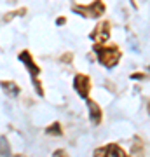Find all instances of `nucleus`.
<instances>
[{
    "label": "nucleus",
    "instance_id": "nucleus-3",
    "mask_svg": "<svg viewBox=\"0 0 150 157\" xmlns=\"http://www.w3.org/2000/svg\"><path fill=\"white\" fill-rule=\"evenodd\" d=\"M105 157H124V152L119 147L112 145V147H108V152L105 154Z\"/></svg>",
    "mask_w": 150,
    "mask_h": 157
},
{
    "label": "nucleus",
    "instance_id": "nucleus-5",
    "mask_svg": "<svg viewBox=\"0 0 150 157\" xmlns=\"http://www.w3.org/2000/svg\"><path fill=\"white\" fill-rule=\"evenodd\" d=\"M0 150H2V154H6V155H9L11 152H9V147H7V141L6 140H0Z\"/></svg>",
    "mask_w": 150,
    "mask_h": 157
},
{
    "label": "nucleus",
    "instance_id": "nucleus-1",
    "mask_svg": "<svg viewBox=\"0 0 150 157\" xmlns=\"http://www.w3.org/2000/svg\"><path fill=\"white\" fill-rule=\"evenodd\" d=\"M117 59H119V52H117L113 47L112 49H101L100 51V61L105 65V67H113L117 63Z\"/></svg>",
    "mask_w": 150,
    "mask_h": 157
},
{
    "label": "nucleus",
    "instance_id": "nucleus-4",
    "mask_svg": "<svg viewBox=\"0 0 150 157\" xmlns=\"http://www.w3.org/2000/svg\"><path fill=\"white\" fill-rule=\"evenodd\" d=\"M89 107H91V119H93V122H98V121H100V119H98V107H96L94 103H93V101H91V103H89Z\"/></svg>",
    "mask_w": 150,
    "mask_h": 157
},
{
    "label": "nucleus",
    "instance_id": "nucleus-2",
    "mask_svg": "<svg viewBox=\"0 0 150 157\" xmlns=\"http://www.w3.org/2000/svg\"><path fill=\"white\" fill-rule=\"evenodd\" d=\"M75 89L79 91V94L82 96V98H86V96H87V91H89V80H87V77H84V75H77V78H75Z\"/></svg>",
    "mask_w": 150,
    "mask_h": 157
}]
</instances>
